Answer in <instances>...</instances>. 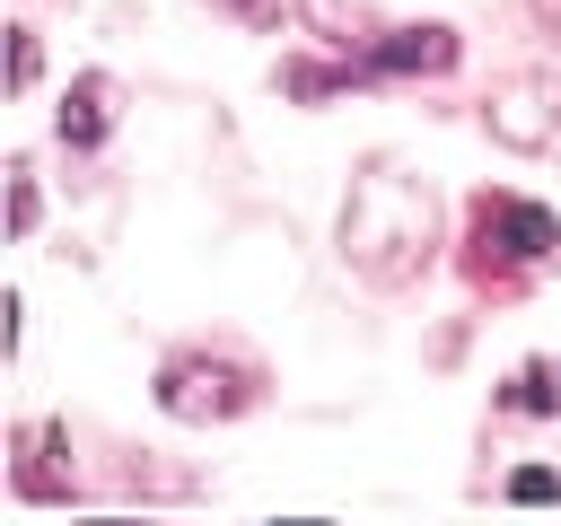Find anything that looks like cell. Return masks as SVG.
<instances>
[{"label":"cell","mask_w":561,"mask_h":526,"mask_svg":"<svg viewBox=\"0 0 561 526\" xmlns=\"http://www.w3.org/2000/svg\"><path fill=\"white\" fill-rule=\"evenodd\" d=\"M447 53H456L447 35H421V44H386V61H394V70H412V61H421V70H438Z\"/></svg>","instance_id":"1"},{"label":"cell","mask_w":561,"mask_h":526,"mask_svg":"<svg viewBox=\"0 0 561 526\" xmlns=\"http://www.w3.org/2000/svg\"><path fill=\"white\" fill-rule=\"evenodd\" d=\"M508 491H517V500H552V473H543V465H526V473H517Z\"/></svg>","instance_id":"2"},{"label":"cell","mask_w":561,"mask_h":526,"mask_svg":"<svg viewBox=\"0 0 561 526\" xmlns=\"http://www.w3.org/2000/svg\"><path fill=\"white\" fill-rule=\"evenodd\" d=\"M289 526H316V517H289Z\"/></svg>","instance_id":"3"}]
</instances>
